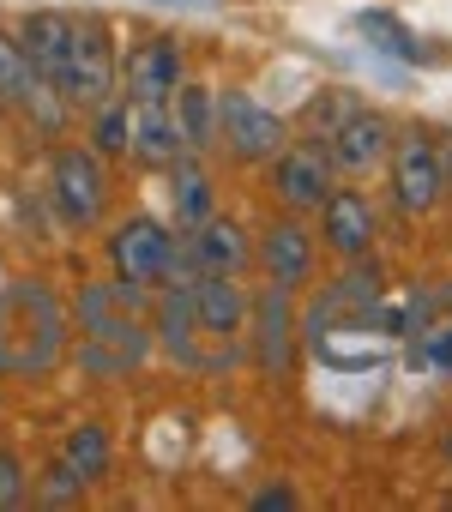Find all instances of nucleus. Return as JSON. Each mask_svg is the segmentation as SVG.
I'll return each mask as SVG.
<instances>
[{
    "label": "nucleus",
    "mask_w": 452,
    "mask_h": 512,
    "mask_svg": "<svg viewBox=\"0 0 452 512\" xmlns=\"http://www.w3.org/2000/svg\"><path fill=\"white\" fill-rule=\"evenodd\" d=\"M356 31H362L374 49H386V55H398V61H416V37H410L398 19H386V13H362Z\"/></svg>",
    "instance_id": "393cba45"
},
{
    "label": "nucleus",
    "mask_w": 452,
    "mask_h": 512,
    "mask_svg": "<svg viewBox=\"0 0 452 512\" xmlns=\"http://www.w3.org/2000/svg\"><path fill=\"white\" fill-rule=\"evenodd\" d=\"M392 199H398V211H410V217H422V211H434L440 205V193H446V169H440V151L428 145V139H392Z\"/></svg>",
    "instance_id": "423d86ee"
},
{
    "label": "nucleus",
    "mask_w": 452,
    "mask_h": 512,
    "mask_svg": "<svg viewBox=\"0 0 452 512\" xmlns=\"http://www.w3.org/2000/svg\"><path fill=\"white\" fill-rule=\"evenodd\" d=\"M169 109H175L181 139H187L193 151L217 145V91H205V85H181V91L169 97Z\"/></svg>",
    "instance_id": "6ab92c4d"
},
{
    "label": "nucleus",
    "mask_w": 452,
    "mask_h": 512,
    "mask_svg": "<svg viewBox=\"0 0 452 512\" xmlns=\"http://www.w3.org/2000/svg\"><path fill=\"white\" fill-rule=\"evenodd\" d=\"M109 266L121 284H139V290L169 284L175 278V235L157 217H127L109 235Z\"/></svg>",
    "instance_id": "7ed1b4c3"
},
{
    "label": "nucleus",
    "mask_w": 452,
    "mask_h": 512,
    "mask_svg": "<svg viewBox=\"0 0 452 512\" xmlns=\"http://www.w3.org/2000/svg\"><path fill=\"white\" fill-rule=\"evenodd\" d=\"M133 308H139V284L115 278V284H85L79 290V332H85L79 362L97 380H115V374H127L151 356V332Z\"/></svg>",
    "instance_id": "f257e3e1"
},
{
    "label": "nucleus",
    "mask_w": 452,
    "mask_h": 512,
    "mask_svg": "<svg viewBox=\"0 0 452 512\" xmlns=\"http://www.w3.org/2000/svg\"><path fill=\"white\" fill-rule=\"evenodd\" d=\"M260 266H266V278L278 284V290H302L308 284V272H314V235L302 229V223H272L266 235H260Z\"/></svg>",
    "instance_id": "4468645a"
},
{
    "label": "nucleus",
    "mask_w": 452,
    "mask_h": 512,
    "mask_svg": "<svg viewBox=\"0 0 452 512\" xmlns=\"http://www.w3.org/2000/svg\"><path fill=\"white\" fill-rule=\"evenodd\" d=\"M320 235H326L332 253H344V260H362V253L374 247V235H380V217H374L368 193H356V187H332L326 205H320Z\"/></svg>",
    "instance_id": "9b49d317"
},
{
    "label": "nucleus",
    "mask_w": 452,
    "mask_h": 512,
    "mask_svg": "<svg viewBox=\"0 0 452 512\" xmlns=\"http://www.w3.org/2000/svg\"><path fill=\"white\" fill-rule=\"evenodd\" d=\"M175 217L193 229L199 217H211V181H205V169H175Z\"/></svg>",
    "instance_id": "b1692460"
},
{
    "label": "nucleus",
    "mask_w": 452,
    "mask_h": 512,
    "mask_svg": "<svg viewBox=\"0 0 452 512\" xmlns=\"http://www.w3.org/2000/svg\"><path fill=\"white\" fill-rule=\"evenodd\" d=\"M290 302L296 296L278 290V284H266L260 296H248V326L242 332H254V362L266 374H284L290 368V350H296V308Z\"/></svg>",
    "instance_id": "6e6552de"
},
{
    "label": "nucleus",
    "mask_w": 452,
    "mask_h": 512,
    "mask_svg": "<svg viewBox=\"0 0 452 512\" xmlns=\"http://www.w3.org/2000/svg\"><path fill=\"white\" fill-rule=\"evenodd\" d=\"M73 31H79V19H67V13H31L19 25V49H25V61H31V73L43 85H55V73H61V61L73 49Z\"/></svg>",
    "instance_id": "dca6fc26"
},
{
    "label": "nucleus",
    "mask_w": 452,
    "mask_h": 512,
    "mask_svg": "<svg viewBox=\"0 0 452 512\" xmlns=\"http://www.w3.org/2000/svg\"><path fill=\"white\" fill-rule=\"evenodd\" d=\"M272 187L290 211H320L326 193H332V157L320 145H284L278 169H272Z\"/></svg>",
    "instance_id": "f8f14e48"
},
{
    "label": "nucleus",
    "mask_w": 452,
    "mask_h": 512,
    "mask_svg": "<svg viewBox=\"0 0 452 512\" xmlns=\"http://www.w3.org/2000/svg\"><path fill=\"white\" fill-rule=\"evenodd\" d=\"M55 91H61L67 103H79V109H97V103L115 91V55H109V37H103L97 19H79L73 49H67L61 73H55Z\"/></svg>",
    "instance_id": "39448f33"
},
{
    "label": "nucleus",
    "mask_w": 452,
    "mask_h": 512,
    "mask_svg": "<svg viewBox=\"0 0 452 512\" xmlns=\"http://www.w3.org/2000/svg\"><path fill=\"white\" fill-rule=\"evenodd\" d=\"M386 151H392V127H386L374 109H350V115L326 133V157H332V169H344V175L380 169Z\"/></svg>",
    "instance_id": "1a4fd4ad"
},
{
    "label": "nucleus",
    "mask_w": 452,
    "mask_h": 512,
    "mask_svg": "<svg viewBox=\"0 0 452 512\" xmlns=\"http://www.w3.org/2000/svg\"><path fill=\"white\" fill-rule=\"evenodd\" d=\"M61 344H67V314L49 296V284H37V278L0 284V368L43 374V368H55Z\"/></svg>",
    "instance_id": "f03ea898"
},
{
    "label": "nucleus",
    "mask_w": 452,
    "mask_h": 512,
    "mask_svg": "<svg viewBox=\"0 0 452 512\" xmlns=\"http://www.w3.org/2000/svg\"><path fill=\"white\" fill-rule=\"evenodd\" d=\"M49 181H55V205H61V217H67V223H97V217H103L109 181H103V163H97V151H79V145L55 151V169H49Z\"/></svg>",
    "instance_id": "0eeeda50"
},
{
    "label": "nucleus",
    "mask_w": 452,
    "mask_h": 512,
    "mask_svg": "<svg viewBox=\"0 0 452 512\" xmlns=\"http://www.w3.org/2000/svg\"><path fill=\"white\" fill-rule=\"evenodd\" d=\"M446 458H452V440H446Z\"/></svg>",
    "instance_id": "c756f323"
},
{
    "label": "nucleus",
    "mask_w": 452,
    "mask_h": 512,
    "mask_svg": "<svg viewBox=\"0 0 452 512\" xmlns=\"http://www.w3.org/2000/svg\"><path fill=\"white\" fill-rule=\"evenodd\" d=\"M169 7H217V0H169Z\"/></svg>",
    "instance_id": "c85d7f7f"
},
{
    "label": "nucleus",
    "mask_w": 452,
    "mask_h": 512,
    "mask_svg": "<svg viewBox=\"0 0 452 512\" xmlns=\"http://www.w3.org/2000/svg\"><path fill=\"white\" fill-rule=\"evenodd\" d=\"M217 139L242 163H272L290 145V127H284V115H272L248 91H217Z\"/></svg>",
    "instance_id": "20e7f679"
},
{
    "label": "nucleus",
    "mask_w": 452,
    "mask_h": 512,
    "mask_svg": "<svg viewBox=\"0 0 452 512\" xmlns=\"http://www.w3.org/2000/svg\"><path fill=\"white\" fill-rule=\"evenodd\" d=\"M97 127H91V139H97V151H133V115H127V97H103L97 109Z\"/></svg>",
    "instance_id": "5701e85b"
},
{
    "label": "nucleus",
    "mask_w": 452,
    "mask_h": 512,
    "mask_svg": "<svg viewBox=\"0 0 452 512\" xmlns=\"http://www.w3.org/2000/svg\"><path fill=\"white\" fill-rule=\"evenodd\" d=\"M61 464H67L79 482H97V476L109 470V434H103L97 422H79V428L67 434V446H61Z\"/></svg>",
    "instance_id": "aec40b11"
},
{
    "label": "nucleus",
    "mask_w": 452,
    "mask_h": 512,
    "mask_svg": "<svg viewBox=\"0 0 452 512\" xmlns=\"http://www.w3.org/2000/svg\"><path fill=\"white\" fill-rule=\"evenodd\" d=\"M181 91V49L145 43L127 55V103H169Z\"/></svg>",
    "instance_id": "2eb2a0df"
},
{
    "label": "nucleus",
    "mask_w": 452,
    "mask_h": 512,
    "mask_svg": "<svg viewBox=\"0 0 452 512\" xmlns=\"http://www.w3.org/2000/svg\"><path fill=\"white\" fill-rule=\"evenodd\" d=\"M157 338L169 356L193 362V338H199V320H193V302H187V278H175V290H163L157 302Z\"/></svg>",
    "instance_id": "a211bd4d"
},
{
    "label": "nucleus",
    "mask_w": 452,
    "mask_h": 512,
    "mask_svg": "<svg viewBox=\"0 0 452 512\" xmlns=\"http://www.w3.org/2000/svg\"><path fill=\"white\" fill-rule=\"evenodd\" d=\"M187 302H193L199 332H211V338H236L248 326V290L236 284V272H193Z\"/></svg>",
    "instance_id": "9d476101"
},
{
    "label": "nucleus",
    "mask_w": 452,
    "mask_h": 512,
    "mask_svg": "<svg viewBox=\"0 0 452 512\" xmlns=\"http://www.w3.org/2000/svg\"><path fill=\"white\" fill-rule=\"evenodd\" d=\"M290 500H296L290 488H266V494H254V506H260V512H266V506H290Z\"/></svg>",
    "instance_id": "cd10ccee"
},
{
    "label": "nucleus",
    "mask_w": 452,
    "mask_h": 512,
    "mask_svg": "<svg viewBox=\"0 0 452 512\" xmlns=\"http://www.w3.org/2000/svg\"><path fill=\"white\" fill-rule=\"evenodd\" d=\"M79 488H85V482H79V476H73L67 464H55V470H49V488H43V494H49V500H67V494H79Z\"/></svg>",
    "instance_id": "bb28decb"
},
{
    "label": "nucleus",
    "mask_w": 452,
    "mask_h": 512,
    "mask_svg": "<svg viewBox=\"0 0 452 512\" xmlns=\"http://www.w3.org/2000/svg\"><path fill=\"white\" fill-rule=\"evenodd\" d=\"M25 500V464L13 452H0V506H19Z\"/></svg>",
    "instance_id": "a878e982"
},
{
    "label": "nucleus",
    "mask_w": 452,
    "mask_h": 512,
    "mask_svg": "<svg viewBox=\"0 0 452 512\" xmlns=\"http://www.w3.org/2000/svg\"><path fill=\"white\" fill-rule=\"evenodd\" d=\"M410 368H416V374H434V380H452V320H434V326L416 332Z\"/></svg>",
    "instance_id": "412c9836"
},
{
    "label": "nucleus",
    "mask_w": 452,
    "mask_h": 512,
    "mask_svg": "<svg viewBox=\"0 0 452 512\" xmlns=\"http://www.w3.org/2000/svg\"><path fill=\"white\" fill-rule=\"evenodd\" d=\"M127 115H133V151H139L145 163H175V157L187 151L181 121H175L169 103H127Z\"/></svg>",
    "instance_id": "f3484780"
},
{
    "label": "nucleus",
    "mask_w": 452,
    "mask_h": 512,
    "mask_svg": "<svg viewBox=\"0 0 452 512\" xmlns=\"http://www.w3.org/2000/svg\"><path fill=\"white\" fill-rule=\"evenodd\" d=\"M175 260H187L193 272H242L248 266V235L230 217H199L187 247H175Z\"/></svg>",
    "instance_id": "ddd939ff"
},
{
    "label": "nucleus",
    "mask_w": 452,
    "mask_h": 512,
    "mask_svg": "<svg viewBox=\"0 0 452 512\" xmlns=\"http://www.w3.org/2000/svg\"><path fill=\"white\" fill-rule=\"evenodd\" d=\"M0 97H19V103L43 97V79L31 73V61H25L19 37H0Z\"/></svg>",
    "instance_id": "4be33fe9"
}]
</instances>
